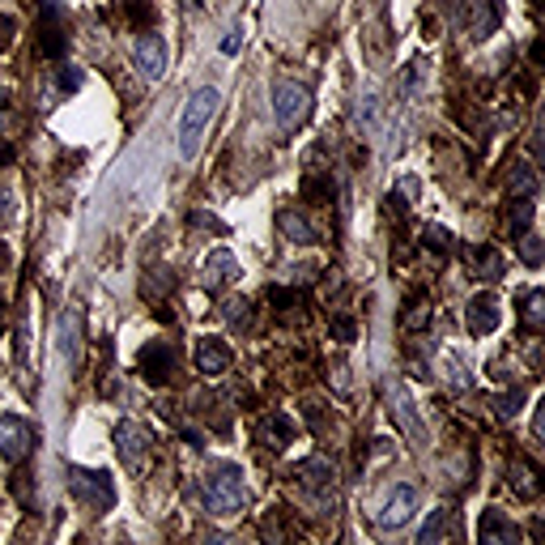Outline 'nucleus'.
I'll use <instances>...</instances> for the list:
<instances>
[{"label": "nucleus", "mask_w": 545, "mask_h": 545, "mask_svg": "<svg viewBox=\"0 0 545 545\" xmlns=\"http://www.w3.org/2000/svg\"><path fill=\"white\" fill-rule=\"evenodd\" d=\"M9 222H13V196L0 188V226H9Z\"/></svg>", "instance_id": "obj_36"}, {"label": "nucleus", "mask_w": 545, "mask_h": 545, "mask_svg": "<svg viewBox=\"0 0 545 545\" xmlns=\"http://www.w3.org/2000/svg\"><path fill=\"white\" fill-rule=\"evenodd\" d=\"M312 111V94H307V85H298V81H277L272 85V116H277V128L281 133H294L303 119Z\"/></svg>", "instance_id": "obj_4"}, {"label": "nucleus", "mask_w": 545, "mask_h": 545, "mask_svg": "<svg viewBox=\"0 0 545 545\" xmlns=\"http://www.w3.org/2000/svg\"><path fill=\"white\" fill-rule=\"evenodd\" d=\"M0 320H4V294H0Z\"/></svg>", "instance_id": "obj_42"}, {"label": "nucleus", "mask_w": 545, "mask_h": 545, "mask_svg": "<svg viewBox=\"0 0 545 545\" xmlns=\"http://www.w3.org/2000/svg\"><path fill=\"white\" fill-rule=\"evenodd\" d=\"M468 264H473V272L477 277H486V281H499L507 272V264H503V256L494 252V248H468Z\"/></svg>", "instance_id": "obj_20"}, {"label": "nucleus", "mask_w": 545, "mask_h": 545, "mask_svg": "<svg viewBox=\"0 0 545 545\" xmlns=\"http://www.w3.org/2000/svg\"><path fill=\"white\" fill-rule=\"evenodd\" d=\"M541 256H545L541 239H537V234H533V231H525V234H520V260H525L528 269H537V264H541Z\"/></svg>", "instance_id": "obj_30"}, {"label": "nucleus", "mask_w": 545, "mask_h": 545, "mask_svg": "<svg viewBox=\"0 0 545 545\" xmlns=\"http://www.w3.org/2000/svg\"><path fill=\"white\" fill-rule=\"evenodd\" d=\"M231 362H234V354L222 337H200V346H196V367H200V375H222V370H231Z\"/></svg>", "instance_id": "obj_12"}, {"label": "nucleus", "mask_w": 545, "mask_h": 545, "mask_svg": "<svg viewBox=\"0 0 545 545\" xmlns=\"http://www.w3.org/2000/svg\"><path fill=\"white\" fill-rule=\"evenodd\" d=\"M200 499L214 516H239L248 507V486H243V473L234 465H222L214 468V477L200 486Z\"/></svg>", "instance_id": "obj_2"}, {"label": "nucleus", "mask_w": 545, "mask_h": 545, "mask_svg": "<svg viewBox=\"0 0 545 545\" xmlns=\"http://www.w3.org/2000/svg\"><path fill=\"white\" fill-rule=\"evenodd\" d=\"M133 56H136V69L145 77H162V69H167V43H162V35H141Z\"/></svg>", "instance_id": "obj_14"}, {"label": "nucleus", "mask_w": 545, "mask_h": 545, "mask_svg": "<svg viewBox=\"0 0 545 545\" xmlns=\"http://www.w3.org/2000/svg\"><path fill=\"white\" fill-rule=\"evenodd\" d=\"M13 158H18L13 154V145H0V167H4V162H13Z\"/></svg>", "instance_id": "obj_39"}, {"label": "nucleus", "mask_w": 545, "mask_h": 545, "mask_svg": "<svg viewBox=\"0 0 545 545\" xmlns=\"http://www.w3.org/2000/svg\"><path fill=\"white\" fill-rule=\"evenodd\" d=\"M451 533H456V511H451V507H439V511H435V516L427 520V528L418 533V541H422V545H435L439 537H451Z\"/></svg>", "instance_id": "obj_21"}, {"label": "nucleus", "mask_w": 545, "mask_h": 545, "mask_svg": "<svg viewBox=\"0 0 545 545\" xmlns=\"http://www.w3.org/2000/svg\"><path fill=\"white\" fill-rule=\"evenodd\" d=\"M520 320H525V332H541V324H545V294L541 290H528L525 294Z\"/></svg>", "instance_id": "obj_23"}, {"label": "nucleus", "mask_w": 545, "mask_h": 545, "mask_svg": "<svg viewBox=\"0 0 545 545\" xmlns=\"http://www.w3.org/2000/svg\"><path fill=\"white\" fill-rule=\"evenodd\" d=\"M520 405H525V392H520V388L503 392V396L494 401V413H499V418H516V413H520Z\"/></svg>", "instance_id": "obj_31"}, {"label": "nucleus", "mask_w": 545, "mask_h": 545, "mask_svg": "<svg viewBox=\"0 0 545 545\" xmlns=\"http://www.w3.org/2000/svg\"><path fill=\"white\" fill-rule=\"evenodd\" d=\"M277 231L286 234L290 243H303V248H312V243H315L312 222H307L303 214H294V209H281V214H277Z\"/></svg>", "instance_id": "obj_19"}, {"label": "nucleus", "mask_w": 545, "mask_h": 545, "mask_svg": "<svg viewBox=\"0 0 545 545\" xmlns=\"http://www.w3.org/2000/svg\"><path fill=\"white\" fill-rule=\"evenodd\" d=\"M422 243H427V252H451V231L448 226H422Z\"/></svg>", "instance_id": "obj_28"}, {"label": "nucleus", "mask_w": 545, "mask_h": 545, "mask_svg": "<svg viewBox=\"0 0 545 545\" xmlns=\"http://www.w3.org/2000/svg\"><path fill=\"white\" fill-rule=\"evenodd\" d=\"M533 214H537L533 196H511V209H507V226H511V234H525L528 226H533Z\"/></svg>", "instance_id": "obj_22"}, {"label": "nucleus", "mask_w": 545, "mask_h": 545, "mask_svg": "<svg viewBox=\"0 0 545 545\" xmlns=\"http://www.w3.org/2000/svg\"><path fill=\"white\" fill-rule=\"evenodd\" d=\"M392 409H396V422H401V430H405V435H413V439H427V430H422V422H418V413H413V405H409V401H401V396H396V401H392Z\"/></svg>", "instance_id": "obj_26"}, {"label": "nucleus", "mask_w": 545, "mask_h": 545, "mask_svg": "<svg viewBox=\"0 0 545 545\" xmlns=\"http://www.w3.org/2000/svg\"><path fill=\"white\" fill-rule=\"evenodd\" d=\"M354 337H358V324H354V320H337V324H332V341L350 346Z\"/></svg>", "instance_id": "obj_33"}, {"label": "nucleus", "mask_w": 545, "mask_h": 545, "mask_svg": "<svg viewBox=\"0 0 545 545\" xmlns=\"http://www.w3.org/2000/svg\"><path fill=\"white\" fill-rule=\"evenodd\" d=\"M69 490L81 507L90 511H107L116 507V482L107 468H81V465H69Z\"/></svg>", "instance_id": "obj_3"}, {"label": "nucleus", "mask_w": 545, "mask_h": 545, "mask_svg": "<svg viewBox=\"0 0 545 545\" xmlns=\"http://www.w3.org/2000/svg\"><path fill=\"white\" fill-rule=\"evenodd\" d=\"M64 47H69V35H64V26H60V9L47 4V9H43V21H39V52L47 60H60Z\"/></svg>", "instance_id": "obj_13"}, {"label": "nucleus", "mask_w": 545, "mask_h": 545, "mask_svg": "<svg viewBox=\"0 0 545 545\" xmlns=\"http://www.w3.org/2000/svg\"><path fill=\"white\" fill-rule=\"evenodd\" d=\"M477 541L511 545V541H516V525H511V520H503V511H494V507H490L486 516L477 520Z\"/></svg>", "instance_id": "obj_17"}, {"label": "nucleus", "mask_w": 545, "mask_h": 545, "mask_svg": "<svg viewBox=\"0 0 545 545\" xmlns=\"http://www.w3.org/2000/svg\"><path fill=\"white\" fill-rule=\"evenodd\" d=\"M56 81H60V90H77V85H81V73H77V69H73V64H64Z\"/></svg>", "instance_id": "obj_35"}, {"label": "nucleus", "mask_w": 545, "mask_h": 545, "mask_svg": "<svg viewBox=\"0 0 545 545\" xmlns=\"http://www.w3.org/2000/svg\"><path fill=\"white\" fill-rule=\"evenodd\" d=\"M30 448H35V430H30V422L4 413V418H0V456L13 460V465H21V460L30 456Z\"/></svg>", "instance_id": "obj_6"}, {"label": "nucleus", "mask_w": 545, "mask_h": 545, "mask_svg": "<svg viewBox=\"0 0 545 545\" xmlns=\"http://www.w3.org/2000/svg\"><path fill=\"white\" fill-rule=\"evenodd\" d=\"M303 196L307 200H332V179H303Z\"/></svg>", "instance_id": "obj_32"}, {"label": "nucleus", "mask_w": 545, "mask_h": 545, "mask_svg": "<svg viewBox=\"0 0 545 545\" xmlns=\"http://www.w3.org/2000/svg\"><path fill=\"white\" fill-rule=\"evenodd\" d=\"M290 439H294V422L286 418V413H272V418H264V422L256 427V443H260V448L281 451Z\"/></svg>", "instance_id": "obj_16"}, {"label": "nucleus", "mask_w": 545, "mask_h": 545, "mask_svg": "<svg viewBox=\"0 0 545 545\" xmlns=\"http://www.w3.org/2000/svg\"><path fill=\"white\" fill-rule=\"evenodd\" d=\"M188 4H196V0H188Z\"/></svg>", "instance_id": "obj_43"}, {"label": "nucleus", "mask_w": 545, "mask_h": 545, "mask_svg": "<svg viewBox=\"0 0 545 545\" xmlns=\"http://www.w3.org/2000/svg\"><path fill=\"white\" fill-rule=\"evenodd\" d=\"M116 451L128 473H141L150 465V430L136 427V422H119L116 427Z\"/></svg>", "instance_id": "obj_5"}, {"label": "nucleus", "mask_w": 545, "mask_h": 545, "mask_svg": "<svg viewBox=\"0 0 545 545\" xmlns=\"http://www.w3.org/2000/svg\"><path fill=\"white\" fill-rule=\"evenodd\" d=\"M413 507H418V486H396L388 494V503L379 511V528H401L409 525V516H413Z\"/></svg>", "instance_id": "obj_10"}, {"label": "nucleus", "mask_w": 545, "mask_h": 545, "mask_svg": "<svg viewBox=\"0 0 545 545\" xmlns=\"http://www.w3.org/2000/svg\"><path fill=\"white\" fill-rule=\"evenodd\" d=\"M56 350H60V358H69V367H77L81 362V307H69V312L60 315Z\"/></svg>", "instance_id": "obj_9"}, {"label": "nucleus", "mask_w": 545, "mask_h": 545, "mask_svg": "<svg viewBox=\"0 0 545 545\" xmlns=\"http://www.w3.org/2000/svg\"><path fill=\"white\" fill-rule=\"evenodd\" d=\"M234 272H239V260H234V252L217 248V252L205 260V269H200V286H205V290H222V286L231 281Z\"/></svg>", "instance_id": "obj_15"}, {"label": "nucleus", "mask_w": 545, "mask_h": 545, "mask_svg": "<svg viewBox=\"0 0 545 545\" xmlns=\"http://www.w3.org/2000/svg\"><path fill=\"white\" fill-rule=\"evenodd\" d=\"M533 188H537V171H533V162H520L511 175V196H533Z\"/></svg>", "instance_id": "obj_29"}, {"label": "nucleus", "mask_w": 545, "mask_h": 545, "mask_svg": "<svg viewBox=\"0 0 545 545\" xmlns=\"http://www.w3.org/2000/svg\"><path fill=\"white\" fill-rule=\"evenodd\" d=\"M13 43V18H0V47Z\"/></svg>", "instance_id": "obj_38"}, {"label": "nucleus", "mask_w": 545, "mask_h": 545, "mask_svg": "<svg viewBox=\"0 0 545 545\" xmlns=\"http://www.w3.org/2000/svg\"><path fill=\"white\" fill-rule=\"evenodd\" d=\"M499 320H503V312H499V298H494V294H477V298L468 303L465 324L473 337H490V332L499 329Z\"/></svg>", "instance_id": "obj_11"}, {"label": "nucleus", "mask_w": 545, "mask_h": 545, "mask_svg": "<svg viewBox=\"0 0 545 545\" xmlns=\"http://www.w3.org/2000/svg\"><path fill=\"white\" fill-rule=\"evenodd\" d=\"M4 107H9V85H0V116H4Z\"/></svg>", "instance_id": "obj_40"}, {"label": "nucleus", "mask_w": 545, "mask_h": 545, "mask_svg": "<svg viewBox=\"0 0 545 545\" xmlns=\"http://www.w3.org/2000/svg\"><path fill=\"white\" fill-rule=\"evenodd\" d=\"M4 264H9V248L0 243V269H4Z\"/></svg>", "instance_id": "obj_41"}, {"label": "nucleus", "mask_w": 545, "mask_h": 545, "mask_svg": "<svg viewBox=\"0 0 545 545\" xmlns=\"http://www.w3.org/2000/svg\"><path fill=\"white\" fill-rule=\"evenodd\" d=\"M226 320H231V324H248V320H252L248 303H243V298H231V303H226Z\"/></svg>", "instance_id": "obj_34"}, {"label": "nucleus", "mask_w": 545, "mask_h": 545, "mask_svg": "<svg viewBox=\"0 0 545 545\" xmlns=\"http://www.w3.org/2000/svg\"><path fill=\"white\" fill-rule=\"evenodd\" d=\"M239 43H243V35H239V30H226V39H222V56H234V52H239Z\"/></svg>", "instance_id": "obj_37"}, {"label": "nucleus", "mask_w": 545, "mask_h": 545, "mask_svg": "<svg viewBox=\"0 0 545 545\" xmlns=\"http://www.w3.org/2000/svg\"><path fill=\"white\" fill-rule=\"evenodd\" d=\"M294 473H298L303 482H312V486H329V482H332V465H329V460H303Z\"/></svg>", "instance_id": "obj_27"}, {"label": "nucleus", "mask_w": 545, "mask_h": 545, "mask_svg": "<svg viewBox=\"0 0 545 545\" xmlns=\"http://www.w3.org/2000/svg\"><path fill=\"white\" fill-rule=\"evenodd\" d=\"M217 102H222V94H217L214 85L192 90V98L183 102V119H179V158L200 154V141H205V128H209L217 116Z\"/></svg>", "instance_id": "obj_1"}, {"label": "nucleus", "mask_w": 545, "mask_h": 545, "mask_svg": "<svg viewBox=\"0 0 545 545\" xmlns=\"http://www.w3.org/2000/svg\"><path fill=\"white\" fill-rule=\"evenodd\" d=\"M136 367H141V375H145V384L162 388V384L175 375V350H171L167 341H154V346H145V350H141Z\"/></svg>", "instance_id": "obj_7"}, {"label": "nucleus", "mask_w": 545, "mask_h": 545, "mask_svg": "<svg viewBox=\"0 0 545 545\" xmlns=\"http://www.w3.org/2000/svg\"><path fill=\"white\" fill-rule=\"evenodd\" d=\"M124 13H128V21H133V26H145V30L158 21L154 0H124Z\"/></svg>", "instance_id": "obj_25"}, {"label": "nucleus", "mask_w": 545, "mask_h": 545, "mask_svg": "<svg viewBox=\"0 0 545 545\" xmlns=\"http://www.w3.org/2000/svg\"><path fill=\"white\" fill-rule=\"evenodd\" d=\"M503 26V0H468V35L490 39Z\"/></svg>", "instance_id": "obj_8"}, {"label": "nucleus", "mask_w": 545, "mask_h": 545, "mask_svg": "<svg viewBox=\"0 0 545 545\" xmlns=\"http://www.w3.org/2000/svg\"><path fill=\"white\" fill-rule=\"evenodd\" d=\"M507 482H511V490H516L520 499H537V494H541V477H537V468L528 465V460H511Z\"/></svg>", "instance_id": "obj_18"}, {"label": "nucleus", "mask_w": 545, "mask_h": 545, "mask_svg": "<svg viewBox=\"0 0 545 545\" xmlns=\"http://www.w3.org/2000/svg\"><path fill=\"white\" fill-rule=\"evenodd\" d=\"M427 324H430V298L418 290V294H413V303L405 307V329L409 332H422Z\"/></svg>", "instance_id": "obj_24"}]
</instances>
